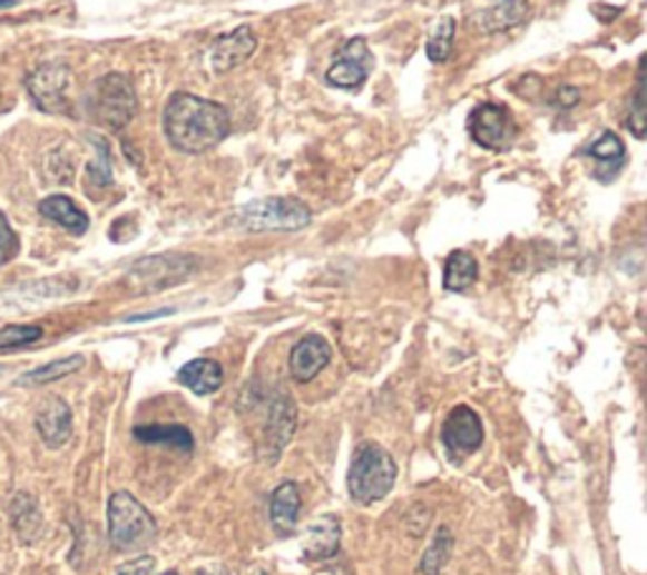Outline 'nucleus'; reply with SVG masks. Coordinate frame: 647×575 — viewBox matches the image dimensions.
<instances>
[{"instance_id": "f257e3e1", "label": "nucleus", "mask_w": 647, "mask_h": 575, "mask_svg": "<svg viewBox=\"0 0 647 575\" xmlns=\"http://www.w3.org/2000/svg\"><path fill=\"white\" fill-rule=\"evenodd\" d=\"M163 127L177 152L203 155L231 135V115L218 101L177 91L167 101Z\"/></svg>"}, {"instance_id": "f03ea898", "label": "nucleus", "mask_w": 647, "mask_h": 575, "mask_svg": "<svg viewBox=\"0 0 647 575\" xmlns=\"http://www.w3.org/2000/svg\"><path fill=\"white\" fill-rule=\"evenodd\" d=\"M398 483V465L384 447L364 442L354 452V459L346 475V487L357 505H374L392 493Z\"/></svg>"}, {"instance_id": "7ed1b4c3", "label": "nucleus", "mask_w": 647, "mask_h": 575, "mask_svg": "<svg viewBox=\"0 0 647 575\" xmlns=\"http://www.w3.org/2000/svg\"><path fill=\"white\" fill-rule=\"evenodd\" d=\"M109 541L117 551H137L155 541L157 523L135 495L121 489L109 497L107 507Z\"/></svg>"}, {"instance_id": "20e7f679", "label": "nucleus", "mask_w": 647, "mask_h": 575, "mask_svg": "<svg viewBox=\"0 0 647 575\" xmlns=\"http://www.w3.org/2000/svg\"><path fill=\"white\" fill-rule=\"evenodd\" d=\"M89 109L99 125L111 131L125 129L137 115V91L135 83L121 73H107L94 83Z\"/></svg>"}, {"instance_id": "39448f33", "label": "nucleus", "mask_w": 647, "mask_h": 575, "mask_svg": "<svg viewBox=\"0 0 647 575\" xmlns=\"http://www.w3.org/2000/svg\"><path fill=\"white\" fill-rule=\"evenodd\" d=\"M312 222V210L296 197H268V200H256L241 207L238 225L251 232L268 230H302Z\"/></svg>"}, {"instance_id": "423d86ee", "label": "nucleus", "mask_w": 647, "mask_h": 575, "mask_svg": "<svg viewBox=\"0 0 647 575\" xmlns=\"http://www.w3.org/2000/svg\"><path fill=\"white\" fill-rule=\"evenodd\" d=\"M468 135L486 149H493V152H503L513 145L516 135H519V127L511 117V111L501 107V103L486 101L478 103L468 117Z\"/></svg>"}, {"instance_id": "0eeeda50", "label": "nucleus", "mask_w": 647, "mask_h": 575, "mask_svg": "<svg viewBox=\"0 0 647 575\" xmlns=\"http://www.w3.org/2000/svg\"><path fill=\"white\" fill-rule=\"evenodd\" d=\"M28 93L36 107L49 115H61L69 111V87H71V71L63 63H43L36 69L26 81Z\"/></svg>"}, {"instance_id": "6e6552de", "label": "nucleus", "mask_w": 647, "mask_h": 575, "mask_svg": "<svg viewBox=\"0 0 647 575\" xmlns=\"http://www.w3.org/2000/svg\"><path fill=\"white\" fill-rule=\"evenodd\" d=\"M374 66V56L370 51L367 41L362 36H354L344 43V49L336 53L334 63L326 71V83H332L336 89H357L367 81L370 71Z\"/></svg>"}, {"instance_id": "1a4fd4ad", "label": "nucleus", "mask_w": 647, "mask_h": 575, "mask_svg": "<svg viewBox=\"0 0 647 575\" xmlns=\"http://www.w3.org/2000/svg\"><path fill=\"white\" fill-rule=\"evenodd\" d=\"M440 439H443V445L450 455H455V457L473 455V452L481 449L483 445L481 417H478L471 407L461 404V407H455L445 417L443 429H440Z\"/></svg>"}, {"instance_id": "9d476101", "label": "nucleus", "mask_w": 647, "mask_h": 575, "mask_svg": "<svg viewBox=\"0 0 647 575\" xmlns=\"http://www.w3.org/2000/svg\"><path fill=\"white\" fill-rule=\"evenodd\" d=\"M296 427V407L286 394H278V397L271 401L268 407V419H266V429H264V452L266 459L274 465L278 462L281 452L286 449L291 442V435H294Z\"/></svg>"}, {"instance_id": "9b49d317", "label": "nucleus", "mask_w": 647, "mask_h": 575, "mask_svg": "<svg viewBox=\"0 0 647 575\" xmlns=\"http://www.w3.org/2000/svg\"><path fill=\"white\" fill-rule=\"evenodd\" d=\"M332 358V346L322 336L308 334L288 354V371L296 381H312L326 369Z\"/></svg>"}, {"instance_id": "f8f14e48", "label": "nucleus", "mask_w": 647, "mask_h": 575, "mask_svg": "<svg viewBox=\"0 0 647 575\" xmlns=\"http://www.w3.org/2000/svg\"><path fill=\"white\" fill-rule=\"evenodd\" d=\"M258 39L248 26H238L236 31L220 36L210 49V63L215 73H225L236 69L243 61H248L253 51H256Z\"/></svg>"}, {"instance_id": "ddd939ff", "label": "nucleus", "mask_w": 647, "mask_h": 575, "mask_svg": "<svg viewBox=\"0 0 647 575\" xmlns=\"http://www.w3.org/2000/svg\"><path fill=\"white\" fill-rule=\"evenodd\" d=\"M198 268V260L190 256H165V258H147L133 268V278L143 282H153V288L173 286V282L185 280Z\"/></svg>"}, {"instance_id": "4468645a", "label": "nucleus", "mask_w": 647, "mask_h": 575, "mask_svg": "<svg viewBox=\"0 0 647 575\" xmlns=\"http://www.w3.org/2000/svg\"><path fill=\"white\" fill-rule=\"evenodd\" d=\"M71 407L59 397L46 401L36 414V432L51 449H59L71 439Z\"/></svg>"}, {"instance_id": "2eb2a0df", "label": "nucleus", "mask_w": 647, "mask_h": 575, "mask_svg": "<svg viewBox=\"0 0 647 575\" xmlns=\"http://www.w3.org/2000/svg\"><path fill=\"white\" fill-rule=\"evenodd\" d=\"M342 548V523L336 515H318L316 521L308 525L304 555L308 561H326L334 558Z\"/></svg>"}, {"instance_id": "dca6fc26", "label": "nucleus", "mask_w": 647, "mask_h": 575, "mask_svg": "<svg viewBox=\"0 0 647 575\" xmlns=\"http://www.w3.org/2000/svg\"><path fill=\"white\" fill-rule=\"evenodd\" d=\"M298 510H302V489L296 483H281L271 495L268 515L271 525L278 535H291L296 531Z\"/></svg>"}, {"instance_id": "f3484780", "label": "nucleus", "mask_w": 647, "mask_h": 575, "mask_svg": "<svg viewBox=\"0 0 647 575\" xmlns=\"http://www.w3.org/2000/svg\"><path fill=\"white\" fill-rule=\"evenodd\" d=\"M177 381L198 397H208L223 386V366L213 358H193L177 371Z\"/></svg>"}, {"instance_id": "a211bd4d", "label": "nucleus", "mask_w": 647, "mask_h": 575, "mask_svg": "<svg viewBox=\"0 0 647 575\" xmlns=\"http://www.w3.org/2000/svg\"><path fill=\"white\" fill-rule=\"evenodd\" d=\"M529 16V0H491L486 11L478 13V26L486 33H501L521 26Z\"/></svg>"}, {"instance_id": "6ab92c4d", "label": "nucleus", "mask_w": 647, "mask_h": 575, "mask_svg": "<svg viewBox=\"0 0 647 575\" xmlns=\"http://www.w3.org/2000/svg\"><path fill=\"white\" fill-rule=\"evenodd\" d=\"M39 212L46 220H51L56 225H61L63 230H69L73 235H84L89 230V218L81 207L71 200L67 195H51L41 200Z\"/></svg>"}, {"instance_id": "aec40b11", "label": "nucleus", "mask_w": 647, "mask_h": 575, "mask_svg": "<svg viewBox=\"0 0 647 575\" xmlns=\"http://www.w3.org/2000/svg\"><path fill=\"white\" fill-rule=\"evenodd\" d=\"M135 437L145 445H165L180 452L195 449L193 432L183 424H145V427H135Z\"/></svg>"}, {"instance_id": "412c9836", "label": "nucleus", "mask_w": 647, "mask_h": 575, "mask_svg": "<svg viewBox=\"0 0 647 575\" xmlns=\"http://www.w3.org/2000/svg\"><path fill=\"white\" fill-rule=\"evenodd\" d=\"M41 507L36 503L33 495L16 493L11 503V525L23 543L36 541V535L41 533Z\"/></svg>"}, {"instance_id": "4be33fe9", "label": "nucleus", "mask_w": 647, "mask_h": 575, "mask_svg": "<svg viewBox=\"0 0 647 575\" xmlns=\"http://www.w3.org/2000/svg\"><path fill=\"white\" fill-rule=\"evenodd\" d=\"M478 278V262L465 250H453L445 260V272H443V286L450 294H463L476 282Z\"/></svg>"}, {"instance_id": "5701e85b", "label": "nucleus", "mask_w": 647, "mask_h": 575, "mask_svg": "<svg viewBox=\"0 0 647 575\" xmlns=\"http://www.w3.org/2000/svg\"><path fill=\"white\" fill-rule=\"evenodd\" d=\"M84 366V356L81 354H73L67 358H56L51 364H43L39 369L23 374L18 384L21 386H43V384H51V381H59V379H67V376L77 374Z\"/></svg>"}, {"instance_id": "b1692460", "label": "nucleus", "mask_w": 647, "mask_h": 575, "mask_svg": "<svg viewBox=\"0 0 647 575\" xmlns=\"http://www.w3.org/2000/svg\"><path fill=\"white\" fill-rule=\"evenodd\" d=\"M450 553H453V535H450V531L443 525V527H438L433 543H430L423 561H420V573L440 575L450 561Z\"/></svg>"}, {"instance_id": "393cba45", "label": "nucleus", "mask_w": 647, "mask_h": 575, "mask_svg": "<svg viewBox=\"0 0 647 575\" xmlns=\"http://www.w3.org/2000/svg\"><path fill=\"white\" fill-rule=\"evenodd\" d=\"M453 41H455V21L453 18H443L425 43L428 59L433 63H445L450 59V53H453Z\"/></svg>"}, {"instance_id": "a878e982", "label": "nucleus", "mask_w": 647, "mask_h": 575, "mask_svg": "<svg viewBox=\"0 0 647 575\" xmlns=\"http://www.w3.org/2000/svg\"><path fill=\"white\" fill-rule=\"evenodd\" d=\"M43 338V328L41 326H23V324H13V326H3L0 328V351H13V348H23L31 346Z\"/></svg>"}, {"instance_id": "bb28decb", "label": "nucleus", "mask_w": 647, "mask_h": 575, "mask_svg": "<svg viewBox=\"0 0 647 575\" xmlns=\"http://www.w3.org/2000/svg\"><path fill=\"white\" fill-rule=\"evenodd\" d=\"M587 157H595L599 162H612L615 167H620L625 162V145L617 139L615 131H605L595 145L587 147Z\"/></svg>"}, {"instance_id": "cd10ccee", "label": "nucleus", "mask_w": 647, "mask_h": 575, "mask_svg": "<svg viewBox=\"0 0 647 575\" xmlns=\"http://www.w3.org/2000/svg\"><path fill=\"white\" fill-rule=\"evenodd\" d=\"M18 250H21V242H18V235L11 228V222L3 212H0V268L8 266L16 256Z\"/></svg>"}, {"instance_id": "c85d7f7f", "label": "nucleus", "mask_w": 647, "mask_h": 575, "mask_svg": "<svg viewBox=\"0 0 647 575\" xmlns=\"http://www.w3.org/2000/svg\"><path fill=\"white\" fill-rule=\"evenodd\" d=\"M645 99H643V79L637 81V89L633 93V101H630V115H627V129L633 131L637 139L645 137Z\"/></svg>"}, {"instance_id": "c756f323", "label": "nucleus", "mask_w": 647, "mask_h": 575, "mask_svg": "<svg viewBox=\"0 0 647 575\" xmlns=\"http://www.w3.org/2000/svg\"><path fill=\"white\" fill-rule=\"evenodd\" d=\"M94 145H97V162L89 165V179L94 185H99V187H107L111 182V162H109V147L105 145V141H99V139H94Z\"/></svg>"}, {"instance_id": "7c9ffc66", "label": "nucleus", "mask_w": 647, "mask_h": 575, "mask_svg": "<svg viewBox=\"0 0 647 575\" xmlns=\"http://www.w3.org/2000/svg\"><path fill=\"white\" fill-rule=\"evenodd\" d=\"M153 571H155L153 555H139L135 561L121 563L115 575H153Z\"/></svg>"}, {"instance_id": "2f4dec72", "label": "nucleus", "mask_w": 647, "mask_h": 575, "mask_svg": "<svg viewBox=\"0 0 647 575\" xmlns=\"http://www.w3.org/2000/svg\"><path fill=\"white\" fill-rule=\"evenodd\" d=\"M557 97H559L561 107H577L579 99H581V91L575 87H561Z\"/></svg>"}, {"instance_id": "473e14b6", "label": "nucleus", "mask_w": 647, "mask_h": 575, "mask_svg": "<svg viewBox=\"0 0 647 575\" xmlns=\"http://www.w3.org/2000/svg\"><path fill=\"white\" fill-rule=\"evenodd\" d=\"M18 0H0V8H13Z\"/></svg>"}, {"instance_id": "72a5a7b5", "label": "nucleus", "mask_w": 647, "mask_h": 575, "mask_svg": "<svg viewBox=\"0 0 647 575\" xmlns=\"http://www.w3.org/2000/svg\"><path fill=\"white\" fill-rule=\"evenodd\" d=\"M253 575H268V573H266V571H256Z\"/></svg>"}, {"instance_id": "f704fd0d", "label": "nucleus", "mask_w": 647, "mask_h": 575, "mask_svg": "<svg viewBox=\"0 0 647 575\" xmlns=\"http://www.w3.org/2000/svg\"><path fill=\"white\" fill-rule=\"evenodd\" d=\"M163 575H177L175 571H167V573H163Z\"/></svg>"}, {"instance_id": "c9c22d12", "label": "nucleus", "mask_w": 647, "mask_h": 575, "mask_svg": "<svg viewBox=\"0 0 647 575\" xmlns=\"http://www.w3.org/2000/svg\"><path fill=\"white\" fill-rule=\"evenodd\" d=\"M0 371H3V366H0Z\"/></svg>"}]
</instances>
